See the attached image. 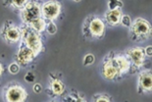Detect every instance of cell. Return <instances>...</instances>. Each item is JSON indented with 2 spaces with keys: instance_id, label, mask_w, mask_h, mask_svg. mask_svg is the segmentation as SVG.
I'll use <instances>...</instances> for the list:
<instances>
[{
  "instance_id": "obj_16",
  "label": "cell",
  "mask_w": 152,
  "mask_h": 102,
  "mask_svg": "<svg viewBox=\"0 0 152 102\" xmlns=\"http://www.w3.org/2000/svg\"><path fill=\"white\" fill-rule=\"evenodd\" d=\"M94 62V56L92 54H87V55L85 57V60H83V63L85 65H90Z\"/></svg>"
},
{
  "instance_id": "obj_1",
  "label": "cell",
  "mask_w": 152,
  "mask_h": 102,
  "mask_svg": "<svg viewBox=\"0 0 152 102\" xmlns=\"http://www.w3.org/2000/svg\"><path fill=\"white\" fill-rule=\"evenodd\" d=\"M40 7L37 3H28L22 12V18L26 23L31 24V22L40 18Z\"/></svg>"
},
{
  "instance_id": "obj_4",
  "label": "cell",
  "mask_w": 152,
  "mask_h": 102,
  "mask_svg": "<svg viewBox=\"0 0 152 102\" xmlns=\"http://www.w3.org/2000/svg\"><path fill=\"white\" fill-rule=\"evenodd\" d=\"M27 93L20 87H11L6 92V99L8 102H23L25 100Z\"/></svg>"
},
{
  "instance_id": "obj_7",
  "label": "cell",
  "mask_w": 152,
  "mask_h": 102,
  "mask_svg": "<svg viewBox=\"0 0 152 102\" xmlns=\"http://www.w3.org/2000/svg\"><path fill=\"white\" fill-rule=\"evenodd\" d=\"M111 60H112V62L114 63L116 69H117L118 74L127 72L129 70V68H130V62H129V60L126 58L125 56L118 55Z\"/></svg>"
},
{
  "instance_id": "obj_14",
  "label": "cell",
  "mask_w": 152,
  "mask_h": 102,
  "mask_svg": "<svg viewBox=\"0 0 152 102\" xmlns=\"http://www.w3.org/2000/svg\"><path fill=\"white\" fill-rule=\"evenodd\" d=\"M30 25L31 26V28H33L34 31H39V33L40 31H43L45 30V28H46V23H45L43 19H41V18H38L37 20L33 21Z\"/></svg>"
},
{
  "instance_id": "obj_17",
  "label": "cell",
  "mask_w": 152,
  "mask_h": 102,
  "mask_svg": "<svg viewBox=\"0 0 152 102\" xmlns=\"http://www.w3.org/2000/svg\"><path fill=\"white\" fill-rule=\"evenodd\" d=\"M19 65L17 63H13L11 64L10 66H9V72L11 73V74H17L19 72Z\"/></svg>"
},
{
  "instance_id": "obj_13",
  "label": "cell",
  "mask_w": 152,
  "mask_h": 102,
  "mask_svg": "<svg viewBox=\"0 0 152 102\" xmlns=\"http://www.w3.org/2000/svg\"><path fill=\"white\" fill-rule=\"evenodd\" d=\"M20 31L15 27H10L6 30V37L10 41H18L20 39Z\"/></svg>"
},
{
  "instance_id": "obj_2",
  "label": "cell",
  "mask_w": 152,
  "mask_h": 102,
  "mask_svg": "<svg viewBox=\"0 0 152 102\" xmlns=\"http://www.w3.org/2000/svg\"><path fill=\"white\" fill-rule=\"evenodd\" d=\"M25 42L28 48H30L35 55L40 52L42 44H41V40L39 36L34 31H28L27 36H25Z\"/></svg>"
},
{
  "instance_id": "obj_15",
  "label": "cell",
  "mask_w": 152,
  "mask_h": 102,
  "mask_svg": "<svg viewBox=\"0 0 152 102\" xmlns=\"http://www.w3.org/2000/svg\"><path fill=\"white\" fill-rule=\"evenodd\" d=\"M51 87H52V90L54 93L56 94H61L64 90V87L63 85L61 84L60 82L58 81H54L52 84H51Z\"/></svg>"
},
{
  "instance_id": "obj_5",
  "label": "cell",
  "mask_w": 152,
  "mask_h": 102,
  "mask_svg": "<svg viewBox=\"0 0 152 102\" xmlns=\"http://www.w3.org/2000/svg\"><path fill=\"white\" fill-rule=\"evenodd\" d=\"M41 13H42L43 17L49 20L57 18V16L60 13V6L56 2H48L45 3L41 8Z\"/></svg>"
},
{
  "instance_id": "obj_20",
  "label": "cell",
  "mask_w": 152,
  "mask_h": 102,
  "mask_svg": "<svg viewBox=\"0 0 152 102\" xmlns=\"http://www.w3.org/2000/svg\"><path fill=\"white\" fill-rule=\"evenodd\" d=\"M12 4L15 6V7H23V6H26V1H14L12 2Z\"/></svg>"
},
{
  "instance_id": "obj_12",
  "label": "cell",
  "mask_w": 152,
  "mask_h": 102,
  "mask_svg": "<svg viewBox=\"0 0 152 102\" xmlns=\"http://www.w3.org/2000/svg\"><path fill=\"white\" fill-rule=\"evenodd\" d=\"M140 85L145 90H151L152 88V76L148 72L142 73L140 76Z\"/></svg>"
},
{
  "instance_id": "obj_21",
  "label": "cell",
  "mask_w": 152,
  "mask_h": 102,
  "mask_svg": "<svg viewBox=\"0 0 152 102\" xmlns=\"http://www.w3.org/2000/svg\"><path fill=\"white\" fill-rule=\"evenodd\" d=\"M34 90L35 92H40L41 91V85L39 84H37V85H34Z\"/></svg>"
},
{
  "instance_id": "obj_11",
  "label": "cell",
  "mask_w": 152,
  "mask_h": 102,
  "mask_svg": "<svg viewBox=\"0 0 152 102\" xmlns=\"http://www.w3.org/2000/svg\"><path fill=\"white\" fill-rule=\"evenodd\" d=\"M89 30L93 36H100L104 31V24L100 19H94L89 25Z\"/></svg>"
},
{
  "instance_id": "obj_3",
  "label": "cell",
  "mask_w": 152,
  "mask_h": 102,
  "mask_svg": "<svg viewBox=\"0 0 152 102\" xmlns=\"http://www.w3.org/2000/svg\"><path fill=\"white\" fill-rule=\"evenodd\" d=\"M132 31L137 36H143L150 34L151 26L147 21L143 20V19H137L132 26Z\"/></svg>"
},
{
  "instance_id": "obj_6",
  "label": "cell",
  "mask_w": 152,
  "mask_h": 102,
  "mask_svg": "<svg viewBox=\"0 0 152 102\" xmlns=\"http://www.w3.org/2000/svg\"><path fill=\"white\" fill-rule=\"evenodd\" d=\"M128 56L130 57L132 62L134 64L135 66H141L144 61V50L140 47H135V48H132L128 50Z\"/></svg>"
},
{
  "instance_id": "obj_25",
  "label": "cell",
  "mask_w": 152,
  "mask_h": 102,
  "mask_svg": "<svg viewBox=\"0 0 152 102\" xmlns=\"http://www.w3.org/2000/svg\"><path fill=\"white\" fill-rule=\"evenodd\" d=\"M1 73H2V67L0 65V75H1Z\"/></svg>"
},
{
  "instance_id": "obj_24",
  "label": "cell",
  "mask_w": 152,
  "mask_h": 102,
  "mask_svg": "<svg viewBox=\"0 0 152 102\" xmlns=\"http://www.w3.org/2000/svg\"><path fill=\"white\" fill-rule=\"evenodd\" d=\"M73 102H85V101H83V100L82 99V98H77V99H76V100H74Z\"/></svg>"
},
{
  "instance_id": "obj_8",
  "label": "cell",
  "mask_w": 152,
  "mask_h": 102,
  "mask_svg": "<svg viewBox=\"0 0 152 102\" xmlns=\"http://www.w3.org/2000/svg\"><path fill=\"white\" fill-rule=\"evenodd\" d=\"M34 56H35V54L33 51L26 46V47H22V48L19 50L17 60H18V62H20L22 64H28L34 59Z\"/></svg>"
},
{
  "instance_id": "obj_19",
  "label": "cell",
  "mask_w": 152,
  "mask_h": 102,
  "mask_svg": "<svg viewBox=\"0 0 152 102\" xmlns=\"http://www.w3.org/2000/svg\"><path fill=\"white\" fill-rule=\"evenodd\" d=\"M120 22H122V24L126 26V27H129V26H131V18L129 17L128 15H126V16H122V18H121V21Z\"/></svg>"
},
{
  "instance_id": "obj_23",
  "label": "cell",
  "mask_w": 152,
  "mask_h": 102,
  "mask_svg": "<svg viewBox=\"0 0 152 102\" xmlns=\"http://www.w3.org/2000/svg\"><path fill=\"white\" fill-rule=\"evenodd\" d=\"M96 102H109V100H108V98H106V97H100L96 100Z\"/></svg>"
},
{
  "instance_id": "obj_10",
  "label": "cell",
  "mask_w": 152,
  "mask_h": 102,
  "mask_svg": "<svg viewBox=\"0 0 152 102\" xmlns=\"http://www.w3.org/2000/svg\"><path fill=\"white\" fill-rule=\"evenodd\" d=\"M103 75L106 79H113L116 76L118 75L117 69L114 65V63L112 62V60L106 62L103 66Z\"/></svg>"
},
{
  "instance_id": "obj_9",
  "label": "cell",
  "mask_w": 152,
  "mask_h": 102,
  "mask_svg": "<svg viewBox=\"0 0 152 102\" xmlns=\"http://www.w3.org/2000/svg\"><path fill=\"white\" fill-rule=\"evenodd\" d=\"M105 17H106V21H107L110 25L115 26L118 23H120V21H121L122 13L120 11L119 8H115V9H112V10H110L106 13Z\"/></svg>"
},
{
  "instance_id": "obj_18",
  "label": "cell",
  "mask_w": 152,
  "mask_h": 102,
  "mask_svg": "<svg viewBox=\"0 0 152 102\" xmlns=\"http://www.w3.org/2000/svg\"><path fill=\"white\" fill-rule=\"evenodd\" d=\"M46 28H47V31L50 34H54L57 31V28H56V26H55L53 23H49L47 25V27H46Z\"/></svg>"
},
{
  "instance_id": "obj_22",
  "label": "cell",
  "mask_w": 152,
  "mask_h": 102,
  "mask_svg": "<svg viewBox=\"0 0 152 102\" xmlns=\"http://www.w3.org/2000/svg\"><path fill=\"white\" fill-rule=\"evenodd\" d=\"M144 54H146V55H148V56H151V54H152V48H151V46H147L146 50L144 51Z\"/></svg>"
}]
</instances>
